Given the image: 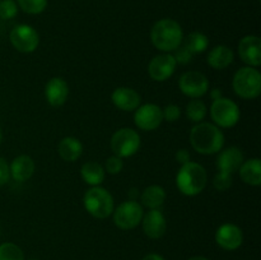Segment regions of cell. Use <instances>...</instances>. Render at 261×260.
<instances>
[{
  "instance_id": "cell-4",
  "label": "cell",
  "mask_w": 261,
  "mask_h": 260,
  "mask_svg": "<svg viewBox=\"0 0 261 260\" xmlns=\"http://www.w3.org/2000/svg\"><path fill=\"white\" fill-rule=\"evenodd\" d=\"M86 211L97 219H105L112 214L115 209L114 198L107 189L102 186H92L83 196Z\"/></svg>"
},
{
  "instance_id": "cell-18",
  "label": "cell",
  "mask_w": 261,
  "mask_h": 260,
  "mask_svg": "<svg viewBox=\"0 0 261 260\" xmlns=\"http://www.w3.org/2000/svg\"><path fill=\"white\" fill-rule=\"evenodd\" d=\"M112 103L119 110L125 112L135 111L140 106L142 97L135 89L129 87H119L112 92Z\"/></svg>"
},
{
  "instance_id": "cell-31",
  "label": "cell",
  "mask_w": 261,
  "mask_h": 260,
  "mask_svg": "<svg viewBox=\"0 0 261 260\" xmlns=\"http://www.w3.org/2000/svg\"><path fill=\"white\" fill-rule=\"evenodd\" d=\"M103 168L106 172L110 173V175H117V173L121 172L122 168H124V161H122V158L114 154L111 155V157L107 158L106 162H105Z\"/></svg>"
},
{
  "instance_id": "cell-21",
  "label": "cell",
  "mask_w": 261,
  "mask_h": 260,
  "mask_svg": "<svg viewBox=\"0 0 261 260\" xmlns=\"http://www.w3.org/2000/svg\"><path fill=\"white\" fill-rule=\"evenodd\" d=\"M58 153L61 160L66 162H75L83 153V144L75 137H65L59 142Z\"/></svg>"
},
{
  "instance_id": "cell-29",
  "label": "cell",
  "mask_w": 261,
  "mask_h": 260,
  "mask_svg": "<svg viewBox=\"0 0 261 260\" xmlns=\"http://www.w3.org/2000/svg\"><path fill=\"white\" fill-rule=\"evenodd\" d=\"M18 14V4L14 0H0V18L13 19Z\"/></svg>"
},
{
  "instance_id": "cell-39",
  "label": "cell",
  "mask_w": 261,
  "mask_h": 260,
  "mask_svg": "<svg viewBox=\"0 0 261 260\" xmlns=\"http://www.w3.org/2000/svg\"><path fill=\"white\" fill-rule=\"evenodd\" d=\"M2 140H3V132H2V127H0V144H2Z\"/></svg>"
},
{
  "instance_id": "cell-2",
  "label": "cell",
  "mask_w": 261,
  "mask_h": 260,
  "mask_svg": "<svg viewBox=\"0 0 261 260\" xmlns=\"http://www.w3.org/2000/svg\"><path fill=\"white\" fill-rule=\"evenodd\" d=\"M150 41L157 50L162 53H172L182 45V28L175 19L163 18L153 24L150 30Z\"/></svg>"
},
{
  "instance_id": "cell-33",
  "label": "cell",
  "mask_w": 261,
  "mask_h": 260,
  "mask_svg": "<svg viewBox=\"0 0 261 260\" xmlns=\"http://www.w3.org/2000/svg\"><path fill=\"white\" fill-rule=\"evenodd\" d=\"M173 53L175 54H172V55L173 58L176 59V61H177V64H188L189 61L191 60V58H193V54H191L184 45H181L180 47L176 48Z\"/></svg>"
},
{
  "instance_id": "cell-8",
  "label": "cell",
  "mask_w": 261,
  "mask_h": 260,
  "mask_svg": "<svg viewBox=\"0 0 261 260\" xmlns=\"http://www.w3.org/2000/svg\"><path fill=\"white\" fill-rule=\"evenodd\" d=\"M143 214H144V211H143L142 204L138 203L137 200H130V199L122 201L112 212L115 226L124 231H129L139 226Z\"/></svg>"
},
{
  "instance_id": "cell-22",
  "label": "cell",
  "mask_w": 261,
  "mask_h": 260,
  "mask_svg": "<svg viewBox=\"0 0 261 260\" xmlns=\"http://www.w3.org/2000/svg\"><path fill=\"white\" fill-rule=\"evenodd\" d=\"M241 180L251 186H259L261 184V161L259 158H250L244 161L239 168Z\"/></svg>"
},
{
  "instance_id": "cell-25",
  "label": "cell",
  "mask_w": 261,
  "mask_h": 260,
  "mask_svg": "<svg viewBox=\"0 0 261 260\" xmlns=\"http://www.w3.org/2000/svg\"><path fill=\"white\" fill-rule=\"evenodd\" d=\"M182 42L184 46L193 55H195V54H201L204 51H206V48L209 46V38L204 33L195 31V32H191Z\"/></svg>"
},
{
  "instance_id": "cell-40",
  "label": "cell",
  "mask_w": 261,
  "mask_h": 260,
  "mask_svg": "<svg viewBox=\"0 0 261 260\" xmlns=\"http://www.w3.org/2000/svg\"><path fill=\"white\" fill-rule=\"evenodd\" d=\"M30 260H37V259H30Z\"/></svg>"
},
{
  "instance_id": "cell-30",
  "label": "cell",
  "mask_w": 261,
  "mask_h": 260,
  "mask_svg": "<svg viewBox=\"0 0 261 260\" xmlns=\"http://www.w3.org/2000/svg\"><path fill=\"white\" fill-rule=\"evenodd\" d=\"M232 175L218 171L213 178V186L218 191H226L232 186Z\"/></svg>"
},
{
  "instance_id": "cell-5",
  "label": "cell",
  "mask_w": 261,
  "mask_h": 260,
  "mask_svg": "<svg viewBox=\"0 0 261 260\" xmlns=\"http://www.w3.org/2000/svg\"><path fill=\"white\" fill-rule=\"evenodd\" d=\"M234 93L244 99H255L261 93V74L256 68L244 66L234 73L232 81Z\"/></svg>"
},
{
  "instance_id": "cell-16",
  "label": "cell",
  "mask_w": 261,
  "mask_h": 260,
  "mask_svg": "<svg viewBox=\"0 0 261 260\" xmlns=\"http://www.w3.org/2000/svg\"><path fill=\"white\" fill-rule=\"evenodd\" d=\"M244 153L237 147H228L226 149H221L217 157V168L219 172H226L233 175L239 171L244 162Z\"/></svg>"
},
{
  "instance_id": "cell-23",
  "label": "cell",
  "mask_w": 261,
  "mask_h": 260,
  "mask_svg": "<svg viewBox=\"0 0 261 260\" xmlns=\"http://www.w3.org/2000/svg\"><path fill=\"white\" fill-rule=\"evenodd\" d=\"M81 176L86 184L91 186H101L106 177L103 166L94 161H88L81 167Z\"/></svg>"
},
{
  "instance_id": "cell-11",
  "label": "cell",
  "mask_w": 261,
  "mask_h": 260,
  "mask_svg": "<svg viewBox=\"0 0 261 260\" xmlns=\"http://www.w3.org/2000/svg\"><path fill=\"white\" fill-rule=\"evenodd\" d=\"M165 121L162 107L155 103H145L138 107L134 114V122L137 127L144 132H152Z\"/></svg>"
},
{
  "instance_id": "cell-20",
  "label": "cell",
  "mask_w": 261,
  "mask_h": 260,
  "mask_svg": "<svg viewBox=\"0 0 261 260\" xmlns=\"http://www.w3.org/2000/svg\"><path fill=\"white\" fill-rule=\"evenodd\" d=\"M233 59L234 54L232 48L226 45H218L209 51L208 56H206V63L216 70H223L233 63Z\"/></svg>"
},
{
  "instance_id": "cell-37",
  "label": "cell",
  "mask_w": 261,
  "mask_h": 260,
  "mask_svg": "<svg viewBox=\"0 0 261 260\" xmlns=\"http://www.w3.org/2000/svg\"><path fill=\"white\" fill-rule=\"evenodd\" d=\"M211 97L213 98V101H214V99H218V98H221V97H223V96H222L221 89L214 88V89H212V91H211Z\"/></svg>"
},
{
  "instance_id": "cell-28",
  "label": "cell",
  "mask_w": 261,
  "mask_h": 260,
  "mask_svg": "<svg viewBox=\"0 0 261 260\" xmlns=\"http://www.w3.org/2000/svg\"><path fill=\"white\" fill-rule=\"evenodd\" d=\"M18 7L27 14H41L47 7V0H17Z\"/></svg>"
},
{
  "instance_id": "cell-19",
  "label": "cell",
  "mask_w": 261,
  "mask_h": 260,
  "mask_svg": "<svg viewBox=\"0 0 261 260\" xmlns=\"http://www.w3.org/2000/svg\"><path fill=\"white\" fill-rule=\"evenodd\" d=\"M35 161L27 154H20L15 157L9 166L10 177H13L18 183H24L30 180L35 173Z\"/></svg>"
},
{
  "instance_id": "cell-9",
  "label": "cell",
  "mask_w": 261,
  "mask_h": 260,
  "mask_svg": "<svg viewBox=\"0 0 261 260\" xmlns=\"http://www.w3.org/2000/svg\"><path fill=\"white\" fill-rule=\"evenodd\" d=\"M9 40L13 47L23 54H31L40 45V35L30 24H18L10 31Z\"/></svg>"
},
{
  "instance_id": "cell-26",
  "label": "cell",
  "mask_w": 261,
  "mask_h": 260,
  "mask_svg": "<svg viewBox=\"0 0 261 260\" xmlns=\"http://www.w3.org/2000/svg\"><path fill=\"white\" fill-rule=\"evenodd\" d=\"M206 109L205 103H204L201 99L199 98H193L188 105H186V117L190 120L191 122H195V124H199V122L203 121L206 116Z\"/></svg>"
},
{
  "instance_id": "cell-10",
  "label": "cell",
  "mask_w": 261,
  "mask_h": 260,
  "mask_svg": "<svg viewBox=\"0 0 261 260\" xmlns=\"http://www.w3.org/2000/svg\"><path fill=\"white\" fill-rule=\"evenodd\" d=\"M178 87L185 96L190 98H200L209 91V81L200 71L190 70L180 76Z\"/></svg>"
},
{
  "instance_id": "cell-27",
  "label": "cell",
  "mask_w": 261,
  "mask_h": 260,
  "mask_svg": "<svg viewBox=\"0 0 261 260\" xmlns=\"http://www.w3.org/2000/svg\"><path fill=\"white\" fill-rule=\"evenodd\" d=\"M0 260H25L22 249L13 242L0 245Z\"/></svg>"
},
{
  "instance_id": "cell-1",
  "label": "cell",
  "mask_w": 261,
  "mask_h": 260,
  "mask_svg": "<svg viewBox=\"0 0 261 260\" xmlns=\"http://www.w3.org/2000/svg\"><path fill=\"white\" fill-rule=\"evenodd\" d=\"M190 144L198 153L204 155L216 154L223 149L224 134L217 125L211 122H199L190 130Z\"/></svg>"
},
{
  "instance_id": "cell-14",
  "label": "cell",
  "mask_w": 261,
  "mask_h": 260,
  "mask_svg": "<svg viewBox=\"0 0 261 260\" xmlns=\"http://www.w3.org/2000/svg\"><path fill=\"white\" fill-rule=\"evenodd\" d=\"M239 55L247 66L257 68L261 65V40L254 35L242 37L239 42Z\"/></svg>"
},
{
  "instance_id": "cell-38",
  "label": "cell",
  "mask_w": 261,
  "mask_h": 260,
  "mask_svg": "<svg viewBox=\"0 0 261 260\" xmlns=\"http://www.w3.org/2000/svg\"><path fill=\"white\" fill-rule=\"evenodd\" d=\"M188 260H209L208 257H205V256H193V257H190V259H188Z\"/></svg>"
},
{
  "instance_id": "cell-36",
  "label": "cell",
  "mask_w": 261,
  "mask_h": 260,
  "mask_svg": "<svg viewBox=\"0 0 261 260\" xmlns=\"http://www.w3.org/2000/svg\"><path fill=\"white\" fill-rule=\"evenodd\" d=\"M142 260H165V257L161 256V255H158V254H154V252H152V254L145 255Z\"/></svg>"
},
{
  "instance_id": "cell-13",
  "label": "cell",
  "mask_w": 261,
  "mask_h": 260,
  "mask_svg": "<svg viewBox=\"0 0 261 260\" xmlns=\"http://www.w3.org/2000/svg\"><path fill=\"white\" fill-rule=\"evenodd\" d=\"M216 242L219 247L227 251L237 250L244 242L242 229L234 223H223L217 229Z\"/></svg>"
},
{
  "instance_id": "cell-17",
  "label": "cell",
  "mask_w": 261,
  "mask_h": 260,
  "mask_svg": "<svg viewBox=\"0 0 261 260\" xmlns=\"http://www.w3.org/2000/svg\"><path fill=\"white\" fill-rule=\"evenodd\" d=\"M69 96V86L60 76H54L45 86V98L53 107H60Z\"/></svg>"
},
{
  "instance_id": "cell-34",
  "label": "cell",
  "mask_w": 261,
  "mask_h": 260,
  "mask_svg": "<svg viewBox=\"0 0 261 260\" xmlns=\"http://www.w3.org/2000/svg\"><path fill=\"white\" fill-rule=\"evenodd\" d=\"M10 172H9V165L7 161L3 157H0V186L5 185L9 181Z\"/></svg>"
},
{
  "instance_id": "cell-32",
  "label": "cell",
  "mask_w": 261,
  "mask_h": 260,
  "mask_svg": "<svg viewBox=\"0 0 261 260\" xmlns=\"http://www.w3.org/2000/svg\"><path fill=\"white\" fill-rule=\"evenodd\" d=\"M162 114H163V120L168 122H175L180 119L181 116V109L180 106L175 103L167 105L165 109H162Z\"/></svg>"
},
{
  "instance_id": "cell-15",
  "label": "cell",
  "mask_w": 261,
  "mask_h": 260,
  "mask_svg": "<svg viewBox=\"0 0 261 260\" xmlns=\"http://www.w3.org/2000/svg\"><path fill=\"white\" fill-rule=\"evenodd\" d=\"M140 223L145 236L152 240L161 239L167 231V221L160 209H149L147 213L143 214Z\"/></svg>"
},
{
  "instance_id": "cell-7",
  "label": "cell",
  "mask_w": 261,
  "mask_h": 260,
  "mask_svg": "<svg viewBox=\"0 0 261 260\" xmlns=\"http://www.w3.org/2000/svg\"><path fill=\"white\" fill-rule=\"evenodd\" d=\"M140 135L132 127H121L116 130L111 137V150L120 158H127L134 155L140 148Z\"/></svg>"
},
{
  "instance_id": "cell-12",
  "label": "cell",
  "mask_w": 261,
  "mask_h": 260,
  "mask_svg": "<svg viewBox=\"0 0 261 260\" xmlns=\"http://www.w3.org/2000/svg\"><path fill=\"white\" fill-rule=\"evenodd\" d=\"M177 61L171 53L154 56L148 64V74L154 82H165L173 75Z\"/></svg>"
},
{
  "instance_id": "cell-6",
  "label": "cell",
  "mask_w": 261,
  "mask_h": 260,
  "mask_svg": "<svg viewBox=\"0 0 261 260\" xmlns=\"http://www.w3.org/2000/svg\"><path fill=\"white\" fill-rule=\"evenodd\" d=\"M240 115L241 112L239 105L227 97L214 99L211 106L212 120L218 127H233L239 122Z\"/></svg>"
},
{
  "instance_id": "cell-3",
  "label": "cell",
  "mask_w": 261,
  "mask_h": 260,
  "mask_svg": "<svg viewBox=\"0 0 261 260\" xmlns=\"http://www.w3.org/2000/svg\"><path fill=\"white\" fill-rule=\"evenodd\" d=\"M208 173L200 163L189 161L181 165L176 175V186L186 196H196L205 189Z\"/></svg>"
},
{
  "instance_id": "cell-24",
  "label": "cell",
  "mask_w": 261,
  "mask_h": 260,
  "mask_svg": "<svg viewBox=\"0 0 261 260\" xmlns=\"http://www.w3.org/2000/svg\"><path fill=\"white\" fill-rule=\"evenodd\" d=\"M166 190L160 185H150L140 194L142 206L148 209H158L166 201Z\"/></svg>"
},
{
  "instance_id": "cell-35",
  "label": "cell",
  "mask_w": 261,
  "mask_h": 260,
  "mask_svg": "<svg viewBox=\"0 0 261 260\" xmlns=\"http://www.w3.org/2000/svg\"><path fill=\"white\" fill-rule=\"evenodd\" d=\"M176 161H177L180 165H184V163H188L190 161V153H189L188 149H178L175 154Z\"/></svg>"
}]
</instances>
